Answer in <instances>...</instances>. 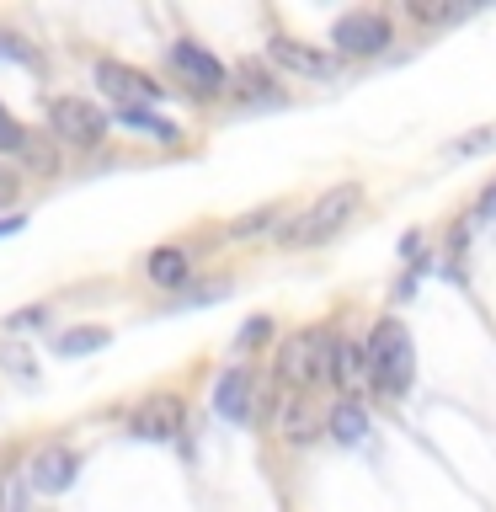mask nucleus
<instances>
[{
  "label": "nucleus",
  "mask_w": 496,
  "mask_h": 512,
  "mask_svg": "<svg viewBox=\"0 0 496 512\" xmlns=\"http://www.w3.org/2000/svg\"><path fill=\"white\" fill-rule=\"evenodd\" d=\"M416 379V347L411 331L400 320H379L363 342V384H374L384 395H406Z\"/></svg>",
  "instance_id": "obj_1"
},
{
  "label": "nucleus",
  "mask_w": 496,
  "mask_h": 512,
  "mask_svg": "<svg viewBox=\"0 0 496 512\" xmlns=\"http://www.w3.org/2000/svg\"><path fill=\"white\" fill-rule=\"evenodd\" d=\"M358 208H363V187L358 182H342V187L320 192V198L304 208V214H294V224L283 230V246H320V240H331Z\"/></svg>",
  "instance_id": "obj_2"
},
{
  "label": "nucleus",
  "mask_w": 496,
  "mask_h": 512,
  "mask_svg": "<svg viewBox=\"0 0 496 512\" xmlns=\"http://www.w3.org/2000/svg\"><path fill=\"white\" fill-rule=\"evenodd\" d=\"M331 331H294L278 347V379L288 390H315V384H331Z\"/></svg>",
  "instance_id": "obj_3"
},
{
  "label": "nucleus",
  "mask_w": 496,
  "mask_h": 512,
  "mask_svg": "<svg viewBox=\"0 0 496 512\" xmlns=\"http://www.w3.org/2000/svg\"><path fill=\"white\" fill-rule=\"evenodd\" d=\"M48 139L91 150V144L107 139V112L96 102H86V96H54V102H48Z\"/></svg>",
  "instance_id": "obj_4"
},
{
  "label": "nucleus",
  "mask_w": 496,
  "mask_h": 512,
  "mask_svg": "<svg viewBox=\"0 0 496 512\" xmlns=\"http://www.w3.org/2000/svg\"><path fill=\"white\" fill-rule=\"evenodd\" d=\"M331 43H336V59L342 54L347 59H374L395 43V27H390V16H379V11H347V16H336Z\"/></svg>",
  "instance_id": "obj_5"
},
{
  "label": "nucleus",
  "mask_w": 496,
  "mask_h": 512,
  "mask_svg": "<svg viewBox=\"0 0 496 512\" xmlns=\"http://www.w3.org/2000/svg\"><path fill=\"white\" fill-rule=\"evenodd\" d=\"M182 427H187L182 395H150L134 406V416H128V432L144 443H171V438H182Z\"/></svg>",
  "instance_id": "obj_6"
},
{
  "label": "nucleus",
  "mask_w": 496,
  "mask_h": 512,
  "mask_svg": "<svg viewBox=\"0 0 496 512\" xmlns=\"http://www.w3.org/2000/svg\"><path fill=\"white\" fill-rule=\"evenodd\" d=\"M171 64L187 75V86L198 91V96H214V91H224V80H230V75H224V64L208 54L203 43H192V38H176L171 43Z\"/></svg>",
  "instance_id": "obj_7"
},
{
  "label": "nucleus",
  "mask_w": 496,
  "mask_h": 512,
  "mask_svg": "<svg viewBox=\"0 0 496 512\" xmlns=\"http://www.w3.org/2000/svg\"><path fill=\"white\" fill-rule=\"evenodd\" d=\"M96 86H102L107 96H118L123 107L160 102V91H166V86H155L144 70H128V64H118V59H102V64H96Z\"/></svg>",
  "instance_id": "obj_8"
},
{
  "label": "nucleus",
  "mask_w": 496,
  "mask_h": 512,
  "mask_svg": "<svg viewBox=\"0 0 496 512\" xmlns=\"http://www.w3.org/2000/svg\"><path fill=\"white\" fill-rule=\"evenodd\" d=\"M267 54H272V64H283V70H294L304 80H331L336 70H342V59H336V54H320V48L299 43V38H272Z\"/></svg>",
  "instance_id": "obj_9"
},
{
  "label": "nucleus",
  "mask_w": 496,
  "mask_h": 512,
  "mask_svg": "<svg viewBox=\"0 0 496 512\" xmlns=\"http://www.w3.org/2000/svg\"><path fill=\"white\" fill-rule=\"evenodd\" d=\"M214 411L224 416V422H235V427L251 422V416H256V379H251V368H230V374L214 384Z\"/></svg>",
  "instance_id": "obj_10"
},
{
  "label": "nucleus",
  "mask_w": 496,
  "mask_h": 512,
  "mask_svg": "<svg viewBox=\"0 0 496 512\" xmlns=\"http://www.w3.org/2000/svg\"><path fill=\"white\" fill-rule=\"evenodd\" d=\"M75 475H80V454H75V448H64V443H48L43 454L32 459V486H38L43 496L70 491Z\"/></svg>",
  "instance_id": "obj_11"
},
{
  "label": "nucleus",
  "mask_w": 496,
  "mask_h": 512,
  "mask_svg": "<svg viewBox=\"0 0 496 512\" xmlns=\"http://www.w3.org/2000/svg\"><path fill=\"white\" fill-rule=\"evenodd\" d=\"M144 278H150L155 288H182L192 278V256L182 246H160L144 256Z\"/></svg>",
  "instance_id": "obj_12"
},
{
  "label": "nucleus",
  "mask_w": 496,
  "mask_h": 512,
  "mask_svg": "<svg viewBox=\"0 0 496 512\" xmlns=\"http://www.w3.org/2000/svg\"><path fill=\"white\" fill-rule=\"evenodd\" d=\"M326 432H331L336 443H363V438H368V411H363L352 395L336 400L331 416H326Z\"/></svg>",
  "instance_id": "obj_13"
},
{
  "label": "nucleus",
  "mask_w": 496,
  "mask_h": 512,
  "mask_svg": "<svg viewBox=\"0 0 496 512\" xmlns=\"http://www.w3.org/2000/svg\"><path fill=\"white\" fill-rule=\"evenodd\" d=\"M331 384L347 390V395L363 384V347L358 342H342V336L331 342Z\"/></svg>",
  "instance_id": "obj_14"
},
{
  "label": "nucleus",
  "mask_w": 496,
  "mask_h": 512,
  "mask_svg": "<svg viewBox=\"0 0 496 512\" xmlns=\"http://www.w3.org/2000/svg\"><path fill=\"white\" fill-rule=\"evenodd\" d=\"M118 123L134 128V134H150V139H160V144H176V139H182V128H176L171 118H160V112H150V107H123Z\"/></svg>",
  "instance_id": "obj_15"
},
{
  "label": "nucleus",
  "mask_w": 496,
  "mask_h": 512,
  "mask_svg": "<svg viewBox=\"0 0 496 512\" xmlns=\"http://www.w3.org/2000/svg\"><path fill=\"white\" fill-rule=\"evenodd\" d=\"M107 342H112L107 326H75V331L54 336V352H59V358H86V352H102Z\"/></svg>",
  "instance_id": "obj_16"
},
{
  "label": "nucleus",
  "mask_w": 496,
  "mask_h": 512,
  "mask_svg": "<svg viewBox=\"0 0 496 512\" xmlns=\"http://www.w3.org/2000/svg\"><path fill=\"white\" fill-rule=\"evenodd\" d=\"M278 427H283V438H288V443H310L315 432H320V416L304 406V400H288V406L278 411Z\"/></svg>",
  "instance_id": "obj_17"
},
{
  "label": "nucleus",
  "mask_w": 496,
  "mask_h": 512,
  "mask_svg": "<svg viewBox=\"0 0 496 512\" xmlns=\"http://www.w3.org/2000/svg\"><path fill=\"white\" fill-rule=\"evenodd\" d=\"M16 160H22V166L27 171H38V176H54L59 171V155H54V144H48V139H22V150H16Z\"/></svg>",
  "instance_id": "obj_18"
},
{
  "label": "nucleus",
  "mask_w": 496,
  "mask_h": 512,
  "mask_svg": "<svg viewBox=\"0 0 496 512\" xmlns=\"http://www.w3.org/2000/svg\"><path fill=\"white\" fill-rule=\"evenodd\" d=\"M235 80H240V96H251V102H262V96H272V80L262 75V70H256V64H240V70H235Z\"/></svg>",
  "instance_id": "obj_19"
},
{
  "label": "nucleus",
  "mask_w": 496,
  "mask_h": 512,
  "mask_svg": "<svg viewBox=\"0 0 496 512\" xmlns=\"http://www.w3.org/2000/svg\"><path fill=\"white\" fill-rule=\"evenodd\" d=\"M406 11L416 16V22H432V27H443V22H459V16H464V6H422V0H411Z\"/></svg>",
  "instance_id": "obj_20"
},
{
  "label": "nucleus",
  "mask_w": 496,
  "mask_h": 512,
  "mask_svg": "<svg viewBox=\"0 0 496 512\" xmlns=\"http://www.w3.org/2000/svg\"><path fill=\"white\" fill-rule=\"evenodd\" d=\"M22 139H27V128L0 107V155H16V150H22Z\"/></svg>",
  "instance_id": "obj_21"
},
{
  "label": "nucleus",
  "mask_w": 496,
  "mask_h": 512,
  "mask_svg": "<svg viewBox=\"0 0 496 512\" xmlns=\"http://www.w3.org/2000/svg\"><path fill=\"white\" fill-rule=\"evenodd\" d=\"M16 192H22V176H16V166H6V160H0V208H11Z\"/></svg>",
  "instance_id": "obj_22"
},
{
  "label": "nucleus",
  "mask_w": 496,
  "mask_h": 512,
  "mask_svg": "<svg viewBox=\"0 0 496 512\" xmlns=\"http://www.w3.org/2000/svg\"><path fill=\"white\" fill-rule=\"evenodd\" d=\"M262 336H272V320L256 315V320H246V326H240V347H262Z\"/></svg>",
  "instance_id": "obj_23"
},
{
  "label": "nucleus",
  "mask_w": 496,
  "mask_h": 512,
  "mask_svg": "<svg viewBox=\"0 0 496 512\" xmlns=\"http://www.w3.org/2000/svg\"><path fill=\"white\" fill-rule=\"evenodd\" d=\"M496 134H491V128H486V134H470V139H454V144H448V150H454V155H475V150H486V144H491Z\"/></svg>",
  "instance_id": "obj_24"
},
{
  "label": "nucleus",
  "mask_w": 496,
  "mask_h": 512,
  "mask_svg": "<svg viewBox=\"0 0 496 512\" xmlns=\"http://www.w3.org/2000/svg\"><path fill=\"white\" fill-rule=\"evenodd\" d=\"M43 320H48V310H43V304H38V310H22V315H6V326H11V331H27V326H43Z\"/></svg>",
  "instance_id": "obj_25"
},
{
  "label": "nucleus",
  "mask_w": 496,
  "mask_h": 512,
  "mask_svg": "<svg viewBox=\"0 0 496 512\" xmlns=\"http://www.w3.org/2000/svg\"><path fill=\"white\" fill-rule=\"evenodd\" d=\"M272 214H278V208H256L251 219H240V224H235V235H251V230H262V224H267Z\"/></svg>",
  "instance_id": "obj_26"
},
{
  "label": "nucleus",
  "mask_w": 496,
  "mask_h": 512,
  "mask_svg": "<svg viewBox=\"0 0 496 512\" xmlns=\"http://www.w3.org/2000/svg\"><path fill=\"white\" fill-rule=\"evenodd\" d=\"M475 214H480V219H496V182H491L486 192H480V203H475Z\"/></svg>",
  "instance_id": "obj_27"
},
{
  "label": "nucleus",
  "mask_w": 496,
  "mask_h": 512,
  "mask_svg": "<svg viewBox=\"0 0 496 512\" xmlns=\"http://www.w3.org/2000/svg\"><path fill=\"white\" fill-rule=\"evenodd\" d=\"M22 224H27L22 214H11V219H0V235H16V230H22Z\"/></svg>",
  "instance_id": "obj_28"
},
{
  "label": "nucleus",
  "mask_w": 496,
  "mask_h": 512,
  "mask_svg": "<svg viewBox=\"0 0 496 512\" xmlns=\"http://www.w3.org/2000/svg\"><path fill=\"white\" fill-rule=\"evenodd\" d=\"M0 512H6V486H0Z\"/></svg>",
  "instance_id": "obj_29"
}]
</instances>
